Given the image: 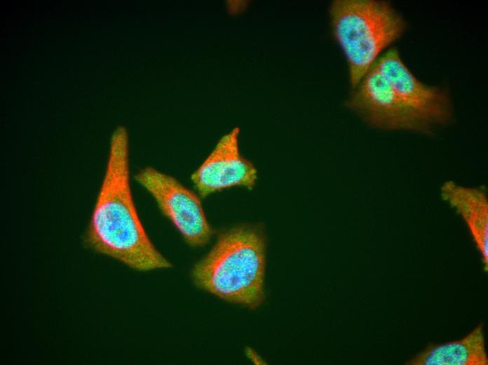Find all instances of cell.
<instances>
[{
	"instance_id": "3",
	"label": "cell",
	"mask_w": 488,
	"mask_h": 365,
	"mask_svg": "<svg viewBox=\"0 0 488 365\" xmlns=\"http://www.w3.org/2000/svg\"><path fill=\"white\" fill-rule=\"evenodd\" d=\"M330 17L334 36L347 60L353 88L406 27L400 15L385 1H335Z\"/></svg>"
},
{
	"instance_id": "6",
	"label": "cell",
	"mask_w": 488,
	"mask_h": 365,
	"mask_svg": "<svg viewBox=\"0 0 488 365\" xmlns=\"http://www.w3.org/2000/svg\"><path fill=\"white\" fill-rule=\"evenodd\" d=\"M402 100L435 131L452 120L454 112L448 93L428 86L411 72L396 48L384 53L374 65Z\"/></svg>"
},
{
	"instance_id": "10",
	"label": "cell",
	"mask_w": 488,
	"mask_h": 365,
	"mask_svg": "<svg viewBox=\"0 0 488 365\" xmlns=\"http://www.w3.org/2000/svg\"><path fill=\"white\" fill-rule=\"evenodd\" d=\"M246 355L247 357L255 364H264V360L251 348H247L246 349Z\"/></svg>"
},
{
	"instance_id": "4",
	"label": "cell",
	"mask_w": 488,
	"mask_h": 365,
	"mask_svg": "<svg viewBox=\"0 0 488 365\" xmlns=\"http://www.w3.org/2000/svg\"><path fill=\"white\" fill-rule=\"evenodd\" d=\"M135 179L154 197L189 246L201 247L208 243L212 230L196 193L173 176L150 166L140 169Z\"/></svg>"
},
{
	"instance_id": "8",
	"label": "cell",
	"mask_w": 488,
	"mask_h": 365,
	"mask_svg": "<svg viewBox=\"0 0 488 365\" xmlns=\"http://www.w3.org/2000/svg\"><path fill=\"white\" fill-rule=\"evenodd\" d=\"M440 197L461 217L485 271L488 269V198L484 187L463 186L453 180L443 182Z\"/></svg>"
},
{
	"instance_id": "5",
	"label": "cell",
	"mask_w": 488,
	"mask_h": 365,
	"mask_svg": "<svg viewBox=\"0 0 488 365\" xmlns=\"http://www.w3.org/2000/svg\"><path fill=\"white\" fill-rule=\"evenodd\" d=\"M346 105L368 124L379 129L427 135L435 131L407 105L374 65L354 88Z\"/></svg>"
},
{
	"instance_id": "1",
	"label": "cell",
	"mask_w": 488,
	"mask_h": 365,
	"mask_svg": "<svg viewBox=\"0 0 488 365\" xmlns=\"http://www.w3.org/2000/svg\"><path fill=\"white\" fill-rule=\"evenodd\" d=\"M128 134L114 131L104 177L84 243L97 253L138 271L169 268L171 263L149 239L137 213L130 187Z\"/></svg>"
},
{
	"instance_id": "9",
	"label": "cell",
	"mask_w": 488,
	"mask_h": 365,
	"mask_svg": "<svg viewBox=\"0 0 488 365\" xmlns=\"http://www.w3.org/2000/svg\"><path fill=\"white\" fill-rule=\"evenodd\" d=\"M407 365H488L482 323L461 339L427 346Z\"/></svg>"
},
{
	"instance_id": "7",
	"label": "cell",
	"mask_w": 488,
	"mask_h": 365,
	"mask_svg": "<svg viewBox=\"0 0 488 365\" xmlns=\"http://www.w3.org/2000/svg\"><path fill=\"white\" fill-rule=\"evenodd\" d=\"M240 128L234 127L224 134L191 179L203 197L222 190L242 187L252 190L257 181L254 164L244 157L239 148Z\"/></svg>"
},
{
	"instance_id": "2",
	"label": "cell",
	"mask_w": 488,
	"mask_h": 365,
	"mask_svg": "<svg viewBox=\"0 0 488 365\" xmlns=\"http://www.w3.org/2000/svg\"><path fill=\"white\" fill-rule=\"evenodd\" d=\"M266 237L259 226L240 225L219 234L192 270L199 288L228 302L256 308L264 300Z\"/></svg>"
}]
</instances>
